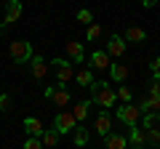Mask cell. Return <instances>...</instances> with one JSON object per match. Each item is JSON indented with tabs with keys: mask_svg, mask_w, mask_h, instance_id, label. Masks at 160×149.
I'll list each match as a JSON object with an SVG mask.
<instances>
[{
	"mask_svg": "<svg viewBox=\"0 0 160 149\" xmlns=\"http://www.w3.org/2000/svg\"><path fill=\"white\" fill-rule=\"evenodd\" d=\"M53 72H56V83H62V85H67L69 80H75V64L69 61V59H53Z\"/></svg>",
	"mask_w": 160,
	"mask_h": 149,
	"instance_id": "277c9868",
	"label": "cell"
},
{
	"mask_svg": "<svg viewBox=\"0 0 160 149\" xmlns=\"http://www.w3.org/2000/svg\"><path fill=\"white\" fill-rule=\"evenodd\" d=\"M24 13V6H22V0H8L6 3V16H3V24H16L19 22V16Z\"/></svg>",
	"mask_w": 160,
	"mask_h": 149,
	"instance_id": "52a82bcc",
	"label": "cell"
},
{
	"mask_svg": "<svg viewBox=\"0 0 160 149\" xmlns=\"http://www.w3.org/2000/svg\"><path fill=\"white\" fill-rule=\"evenodd\" d=\"M149 96H160V80H158V77L149 80Z\"/></svg>",
	"mask_w": 160,
	"mask_h": 149,
	"instance_id": "f546056e",
	"label": "cell"
},
{
	"mask_svg": "<svg viewBox=\"0 0 160 149\" xmlns=\"http://www.w3.org/2000/svg\"><path fill=\"white\" fill-rule=\"evenodd\" d=\"M6 29H8V24H3V22H0V37L6 35Z\"/></svg>",
	"mask_w": 160,
	"mask_h": 149,
	"instance_id": "d6a6232c",
	"label": "cell"
},
{
	"mask_svg": "<svg viewBox=\"0 0 160 149\" xmlns=\"http://www.w3.org/2000/svg\"><path fill=\"white\" fill-rule=\"evenodd\" d=\"M136 107L142 109V115H147V112H160V96H147V99H142Z\"/></svg>",
	"mask_w": 160,
	"mask_h": 149,
	"instance_id": "2e32d148",
	"label": "cell"
},
{
	"mask_svg": "<svg viewBox=\"0 0 160 149\" xmlns=\"http://www.w3.org/2000/svg\"><path fill=\"white\" fill-rule=\"evenodd\" d=\"M109 74H112L115 83H123L128 77V67L126 64H112V67H109Z\"/></svg>",
	"mask_w": 160,
	"mask_h": 149,
	"instance_id": "7402d4cb",
	"label": "cell"
},
{
	"mask_svg": "<svg viewBox=\"0 0 160 149\" xmlns=\"http://www.w3.org/2000/svg\"><path fill=\"white\" fill-rule=\"evenodd\" d=\"M88 91H91V101H93V104H99L102 109L115 107V101H118L115 91L109 88V83H104V80H93V85L88 88Z\"/></svg>",
	"mask_w": 160,
	"mask_h": 149,
	"instance_id": "6da1fadb",
	"label": "cell"
},
{
	"mask_svg": "<svg viewBox=\"0 0 160 149\" xmlns=\"http://www.w3.org/2000/svg\"><path fill=\"white\" fill-rule=\"evenodd\" d=\"M160 125V112H147V115H144V128H158Z\"/></svg>",
	"mask_w": 160,
	"mask_h": 149,
	"instance_id": "cb8c5ba5",
	"label": "cell"
},
{
	"mask_svg": "<svg viewBox=\"0 0 160 149\" xmlns=\"http://www.w3.org/2000/svg\"><path fill=\"white\" fill-rule=\"evenodd\" d=\"M128 149H144V147H133V144H128Z\"/></svg>",
	"mask_w": 160,
	"mask_h": 149,
	"instance_id": "836d02e7",
	"label": "cell"
},
{
	"mask_svg": "<svg viewBox=\"0 0 160 149\" xmlns=\"http://www.w3.org/2000/svg\"><path fill=\"white\" fill-rule=\"evenodd\" d=\"M104 149H128V136H123V133H107L104 136Z\"/></svg>",
	"mask_w": 160,
	"mask_h": 149,
	"instance_id": "7c38bea8",
	"label": "cell"
},
{
	"mask_svg": "<svg viewBox=\"0 0 160 149\" xmlns=\"http://www.w3.org/2000/svg\"><path fill=\"white\" fill-rule=\"evenodd\" d=\"M99 37H102V27H99V24H91V27H88V32H86V40L93 43V40H99Z\"/></svg>",
	"mask_w": 160,
	"mask_h": 149,
	"instance_id": "484cf974",
	"label": "cell"
},
{
	"mask_svg": "<svg viewBox=\"0 0 160 149\" xmlns=\"http://www.w3.org/2000/svg\"><path fill=\"white\" fill-rule=\"evenodd\" d=\"M40 141H43V147H46V149H53V147L59 144V131L46 128V131H43V136H40Z\"/></svg>",
	"mask_w": 160,
	"mask_h": 149,
	"instance_id": "ffe728a7",
	"label": "cell"
},
{
	"mask_svg": "<svg viewBox=\"0 0 160 149\" xmlns=\"http://www.w3.org/2000/svg\"><path fill=\"white\" fill-rule=\"evenodd\" d=\"M64 48H67V59L72 64H83L86 61V51H83V43L80 40H69Z\"/></svg>",
	"mask_w": 160,
	"mask_h": 149,
	"instance_id": "9c48e42d",
	"label": "cell"
},
{
	"mask_svg": "<svg viewBox=\"0 0 160 149\" xmlns=\"http://www.w3.org/2000/svg\"><path fill=\"white\" fill-rule=\"evenodd\" d=\"M24 131H27L29 138H40L46 128H43V123H40L38 117H27V120H24Z\"/></svg>",
	"mask_w": 160,
	"mask_h": 149,
	"instance_id": "5bb4252c",
	"label": "cell"
},
{
	"mask_svg": "<svg viewBox=\"0 0 160 149\" xmlns=\"http://www.w3.org/2000/svg\"><path fill=\"white\" fill-rule=\"evenodd\" d=\"M93 128H96V133L99 136H107V133H112V115H109L107 109H102V112H99L96 115V120H93Z\"/></svg>",
	"mask_w": 160,
	"mask_h": 149,
	"instance_id": "ba28073f",
	"label": "cell"
},
{
	"mask_svg": "<svg viewBox=\"0 0 160 149\" xmlns=\"http://www.w3.org/2000/svg\"><path fill=\"white\" fill-rule=\"evenodd\" d=\"M107 53H109V56L123 59V53H126V37H120V35H112V37L107 40Z\"/></svg>",
	"mask_w": 160,
	"mask_h": 149,
	"instance_id": "8fae6325",
	"label": "cell"
},
{
	"mask_svg": "<svg viewBox=\"0 0 160 149\" xmlns=\"http://www.w3.org/2000/svg\"><path fill=\"white\" fill-rule=\"evenodd\" d=\"M149 67H152V74H155V77H158V80H160V56H155Z\"/></svg>",
	"mask_w": 160,
	"mask_h": 149,
	"instance_id": "4dcf8cb0",
	"label": "cell"
},
{
	"mask_svg": "<svg viewBox=\"0 0 160 149\" xmlns=\"http://www.w3.org/2000/svg\"><path fill=\"white\" fill-rule=\"evenodd\" d=\"M88 138H91V136H88V128H83V123H80V125L72 131V141H75V147H86Z\"/></svg>",
	"mask_w": 160,
	"mask_h": 149,
	"instance_id": "44dd1931",
	"label": "cell"
},
{
	"mask_svg": "<svg viewBox=\"0 0 160 149\" xmlns=\"http://www.w3.org/2000/svg\"><path fill=\"white\" fill-rule=\"evenodd\" d=\"M158 149H160V147H158Z\"/></svg>",
	"mask_w": 160,
	"mask_h": 149,
	"instance_id": "e575fe53",
	"label": "cell"
},
{
	"mask_svg": "<svg viewBox=\"0 0 160 149\" xmlns=\"http://www.w3.org/2000/svg\"><path fill=\"white\" fill-rule=\"evenodd\" d=\"M46 99H48V101H53L56 107H67V104L72 101V93L59 83V88H56V85H48V88H46Z\"/></svg>",
	"mask_w": 160,
	"mask_h": 149,
	"instance_id": "8992f818",
	"label": "cell"
},
{
	"mask_svg": "<svg viewBox=\"0 0 160 149\" xmlns=\"http://www.w3.org/2000/svg\"><path fill=\"white\" fill-rule=\"evenodd\" d=\"M147 40V32L142 27H128L126 29V43H144Z\"/></svg>",
	"mask_w": 160,
	"mask_h": 149,
	"instance_id": "d6986e66",
	"label": "cell"
},
{
	"mask_svg": "<svg viewBox=\"0 0 160 149\" xmlns=\"http://www.w3.org/2000/svg\"><path fill=\"white\" fill-rule=\"evenodd\" d=\"M78 125H80V123L75 120V115H72V112H67V109H59L56 115H53V131H59V136L72 133Z\"/></svg>",
	"mask_w": 160,
	"mask_h": 149,
	"instance_id": "7a4b0ae2",
	"label": "cell"
},
{
	"mask_svg": "<svg viewBox=\"0 0 160 149\" xmlns=\"http://www.w3.org/2000/svg\"><path fill=\"white\" fill-rule=\"evenodd\" d=\"M78 22H80V24H88V27H91V24H93V13L88 11V8H80V11H78Z\"/></svg>",
	"mask_w": 160,
	"mask_h": 149,
	"instance_id": "4316f807",
	"label": "cell"
},
{
	"mask_svg": "<svg viewBox=\"0 0 160 149\" xmlns=\"http://www.w3.org/2000/svg\"><path fill=\"white\" fill-rule=\"evenodd\" d=\"M115 96L120 99L123 104H131V99H133V93H131V88H126V85H120L118 91H115Z\"/></svg>",
	"mask_w": 160,
	"mask_h": 149,
	"instance_id": "d4e9b609",
	"label": "cell"
},
{
	"mask_svg": "<svg viewBox=\"0 0 160 149\" xmlns=\"http://www.w3.org/2000/svg\"><path fill=\"white\" fill-rule=\"evenodd\" d=\"M8 53H11V59H13L16 64H27L29 59L35 56V53H32V46H29L27 40H13L11 48H8Z\"/></svg>",
	"mask_w": 160,
	"mask_h": 149,
	"instance_id": "5b68a950",
	"label": "cell"
},
{
	"mask_svg": "<svg viewBox=\"0 0 160 149\" xmlns=\"http://www.w3.org/2000/svg\"><path fill=\"white\" fill-rule=\"evenodd\" d=\"M88 61H91V69H109V67H112V61H109V53H107V51H93Z\"/></svg>",
	"mask_w": 160,
	"mask_h": 149,
	"instance_id": "4fadbf2b",
	"label": "cell"
},
{
	"mask_svg": "<svg viewBox=\"0 0 160 149\" xmlns=\"http://www.w3.org/2000/svg\"><path fill=\"white\" fill-rule=\"evenodd\" d=\"M128 144H133V147H147V131H142L139 125H133L131 131H128Z\"/></svg>",
	"mask_w": 160,
	"mask_h": 149,
	"instance_id": "9a60e30c",
	"label": "cell"
},
{
	"mask_svg": "<svg viewBox=\"0 0 160 149\" xmlns=\"http://www.w3.org/2000/svg\"><path fill=\"white\" fill-rule=\"evenodd\" d=\"M22 149H46V147H43V141H40V138H27Z\"/></svg>",
	"mask_w": 160,
	"mask_h": 149,
	"instance_id": "f1b7e54d",
	"label": "cell"
},
{
	"mask_svg": "<svg viewBox=\"0 0 160 149\" xmlns=\"http://www.w3.org/2000/svg\"><path fill=\"white\" fill-rule=\"evenodd\" d=\"M29 72H32L35 80H43V77L48 74V61L43 56H32L29 59Z\"/></svg>",
	"mask_w": 160,
	"mask_h": 149,
	"instance_id": "30bf717a",
	"label": "cell"
},
{
	"mask_svg": "<svg viewBox=\"0 0 160 149\" xmlns=\"http://www.w3.org/2000/svg\"><path fill=\"white\" fill-rule=\"evenodd\" d=\"M115 117H118L123 125H128V128H133V125H139V117H142V109L136 107V104H120L118 109H115Z\"/></svg>",
	"mask_w": 160,
	"mask_h": 149,
	"instance_id": "3957f363",
	"label": "cell"
},
{
	"mask_svg": "<svg viewBox=\"0 0 160 149\" xmlns=\"http://www.w3.org/2000/svg\"><path fill=\"white\" fill-rule=\"evenodd\" d=\"M147 147H152V149L160 147V128H149L147 131Z\"/></svg>",
	"mask_w": 160,
	"mask_h": 149,
	"instance_id": "603a6c76",
	"label": "cell"
},
{
	"mask_svg": "<svg viewBox=\"0 0 160 149\" xmlns=\"http://www.w3.org/2000/svg\"><path fill=\"white\" fill-rule=\"evenodd\" d=\"M158 3H160V0H142V6H144V8H155Z\"/></svg>",
	"mask_w": 160,
	"mask_h": 149,
	"instance_id": "1f68e13d",
	"label": "cell"
},
{
	"mask_svg": "<svg viewBox=\"0 0 160 149\" xmlns=\"http://www.w3.org/2000/svg\"><path fill=\"white\" fill-rule=\"evenodd\" d=\"M75 83L83 85V88H91L93 85V72H91V69H86V67H80L78 72H75Z\"/></svg>",
	"mask_w": 160,
	"mask_h": 149,
	"instance_id": "e0dca14e",
	"label": "cell"
},
{
	"mask_svg": "<svg viewBox=\"0 0 160 149\" xmlns=\"http://www.w3.org/2000/svg\"><path fill=\"white\" fill-rule=\"evenodd\" d=\"M11 109H13V99L8 93H3L0 96V112H11Z\"/></svg>",
	"mask_w": 160,
	"mask_h": 149,
	"instance_id": "83f0119b",
	"label": "cell"
},
{
	"mask_svg": "<svg viewBox=\"0 0 160 149\" xmlns=\"http://www.w3.org/2000/svg\"><path fill=\"white\" fill-rule=\"evenodd\" d=\"M91 104L93 101H78L72 107V115H75V120H78V123H83L88 115H91Z\"/></svg>",
	"mask_w": 160,
	"mask_h": 149,
	"instance_id": "ac0fdd59",
	"label": "cell"
}]
</instances>
